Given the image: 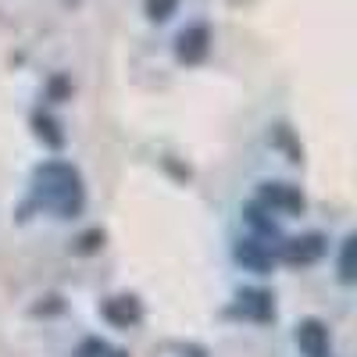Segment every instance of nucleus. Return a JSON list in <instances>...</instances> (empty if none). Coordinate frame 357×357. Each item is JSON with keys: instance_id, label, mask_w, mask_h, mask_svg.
Returning <instances> with one entry per match:
<instances>
[{"instance_id": "obj_1", "label": "nucleus", "mask_w": 357, "mask_h": 357, "mask_svg": "<svg viewBox=\"0 0 357 357\" xmlns=\"http://www.w3.org/2000/svg\"><path fill=\"white\" fill-rule=\"evenodd\" d=\"M33 183H36V204H43L57 218H75L82 211L86 190H82V175L72 165L47 161V165L36 168Z\"/></svg>"}, {"instance_id": "obj_2", "label": "nucleus", "mask_w": 357, "mask_h": 357, "mask_svg": "<svg viewBox=\"0 0 357 357\" xmlns=\"http://www.w3.org/2000/svg\"><path fill=\"white\" fill-rule=\"evenodd\" d=\"M257 204L264 211H275V215H301L304 211V193L289 183H261Z\"/></svg>"}, {"instance_id": "obj_3", "label": "nucleus", "mask_w": 357, "mask_h": 357, "mask_svg": "<svg viewBox=\"0 0 357 357\" xmlns=\"http://www.w3.org/2000/svg\"><path fill=\"white\" fill-rule=\"evenodd\" d=\"M207 50H211V29H207L204 22L186 25L183 33L175 36V57L183 65H200L207 57Z\"/></svg>"}, {"instance_id": "obj_4", "label": "nucleus", "mask_w": 357, "mask_h": 357, "mask_svg": "<svg viewBox=\"0 0 357 357\" xmlns=\"http://www.w3.org/2000/svg\"><path fill=\"white\" fill-rule=\"evenodd\" d=\"M325 254V236L321 232H304V236H289L286 243H279V257L286 264H314Z\"/></svg>"}, {"instance_id": "obj_5", "label": "nucleus", "mask_w": 357, "mask_h": 357, "mask_svg": "<svg viewBox=\"0 0 357 357\" xmlns=\"http://www.w3.org/2000/svg\"><path fill=\"white\" fill-rule=\"evenodd\" d=\"M100 314L114 325V329H132V325L143 321V304L136 301L132 293H118V296H107Z\"/></svg>"}, {"instance_id": "obj_6", "label": "nucleus", "mask_w": 357, "mask_h": 357, "mask_svg": "<svg viewBox=\"0 0 357 357\" xmlns=\"http://www.w3.org/2000/svg\"><path fill=\"white\" fill-rule=\"evenodd\" d=\"M296 347L304 357H329V325L318 318H304L296 325Z\"/></svg>"}, {"instance_id": "obj_7", "label": "nucleus", "mask_w": 357, "mask_h": 357, "mask_svg": "<svg viewBox=\"0 0 357 357\" xmlns=\"http://www.w3.org/2000/svg\"><path fill=\"white\" fill-rule=\"evenodd\" d=\"M236 311H240L243 318L250 321H272L275 318V301H272V293L268 289H240V296H236Z\"/></svg>"}, {"instance_id": "obj_8", "label": "nucleus", "mask_w": 357, "mask_h": 357, "mask_svg": "<svg viewBox=\"0 0 357 357\" xmlns=\"http://www.w3.org/2000/svg\"><path fill=\"white\" fill-rule=\"evenodd\" d=\"M236 261L243 268H250V272H268V268H272V250H268V243L247 236V240L236 243Z\"/></svg>"}, {"instance_id": "obj_9", "label": "nucleus", "mask_w": 357, "mask_h": 357, "mask_svg": "<svg viewBox=\"0 0 357 357\" xmlns=\"http://www.w3.org/2000/svg\"><path fill=\"white\" fill-rule=\"evenodd\" d=\"M33 129H36V136H40L47 146H61V143H65L61 126H57L50 114H43V111H36V114H33Z\"/></svg>"}, {"instance_id": "obj_10", "label": "nucleus", "mask_w": 357, "mask_h": 357, "mask_svg": "<svg viewBox=\"0 0 357 357\" xmlns=\"http://www.w3.org/2000/svg\"><path fill=\"white\" fill-rule=\"evenodd\" d=\"M75 357H129V354L118 350V347H111V343H104V340H86Z\"/></svg>"}, {"instance_id": "obj_11", "label": "nucleus", "mask_w": 357, "mask_h": 357, "mask_svg": "<svg viewBox=\"0 0 357 357\" xmlns=\"http://www.w3.org/2000/svg\"><path fill=\"white\" fill-rule=\"evenodd\" d=\"M143 11L151 22H168L178 11V0H143Z\"/></svg>"}, {"instance_id": "obj_12", "label": "nucleus", "mask_w": 357, "mask_h": 357, "mask_svg": "<svg viewBox=\"0 0 357 357\" xmlns=\"http://www.w3.org/2000/svg\"><path fill=\"white\" fill-rule=\"evenodd\" d=\"M100 247H104V232H100V229H89V232H82L79 240H75V247H72V250L86 257V254H97Z\"/></svg>"}, {"instance_id": "obj_13", "label": "nucleus", "mask_w": 357, "mask_h": 357, "mask_svg": "<svg viewBox=\"0 0 357 357\" xmlns=\"http://www.w3.org/2000/svg\"><path fill=\"white\" fill-rule=\"evenodd\" d=\"M354 247H357V240H354V236H347L343 250H340V279L343 282H354Z\"/></svg>"}, {"instance_id": "obj_14", "label": "nucleus", "mask_w": 357, "mask_h": 357, "mask_svg": "<svg viewBox=\"0 0 357 357\" xmlns=\"http://www.w3.org/2000/svg\"><path fill=\"white\" fill-rule=\"evenodd\" d=\"M50 97L54 100H61V97H68V82L57 75V79H50Z\"/></svg>"}]
</instances>
